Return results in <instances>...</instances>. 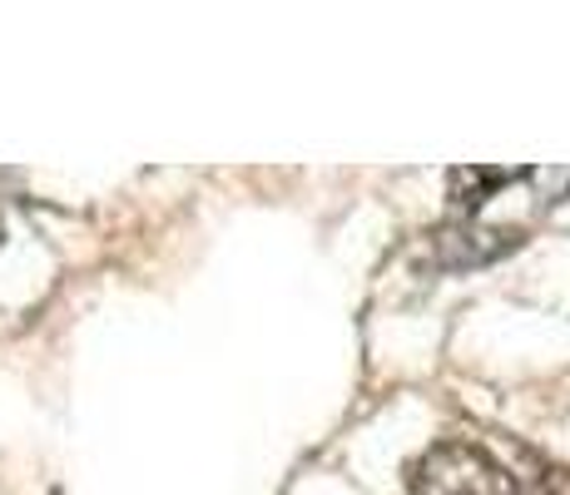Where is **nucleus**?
Instances as JSON below:
<instances>
[{"label":"nucleus","instance_id":"2","mask_svg":"<svg viewBox=\"0 0 570 495\" xmlns=\"http://www.w3.org/2000/svg\"><path fill=\"white\" fill-rule=\"evenodd\" d=\"M525 179L521 169H456L452 174V194H456V204H466V208H476V204H487L491 189H507V184H517Z\"/></svg>","mask_w":570,"mask_h":495},{"label":"nucleus","instance_id":"1","mask_svg":"<svg viewBox=\"0 0 570 495\" xmlns=\"http://www.w3.org/2000/svg\"><path fill=\"white\" fill-rule=\"evenodd\" d=\"M407 495H517V481L497 456L471 442L432 446L412 471Z\"/></svg>","mask_w":570,"mask_h":495}]
</instances>
